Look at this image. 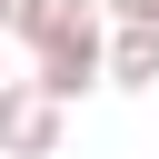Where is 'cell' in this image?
Segmentation results:
<instances>
[{
    "mask_svg": "<svg viewBox=\"0 0 159 159\" xmlns=\"http://www.w3.org/2000/svg\"><path fill=\"white\" fill-rule=\"evenodd\" d=\"M0 139H10V149H50V139H60L50 99H0Z\"/></svg>",
    "mask_w": 159,
    "mask_h": 159,
    "instance_id": "6da1fadb",
    "label": "cell"
},
{
    "mask_svg": "<svg viewBox=\"0 0 159 159\" xmlns=\"http://www.w3.org/2000/svg\"><path fill=\"white\" fill-rule=\"evenodd\" d=\"M20 20H30V30H40V40H60V30H80V0H30V10H20Z\"/></svg>",
    "mask_w": 159,
    "mask_h": 159,
    "instance_id": "7a4b0ae2",
    "label": "cell"
},
{
    "mask_svg": "<svg viewBox=\"0 0 159 159\" xmlns=\"http://www.w3.org/2000/svg\"><path fill=\"white\" fill-rule=\"evenodd\" d=\"M149 70H159V40L129 30V40H119V80H149Z\"/></svg>",
    "mask_w": 159,
    "mask_h": 159,
    "instance_id": "3957f363",
    "label": "cell"
},
{
    "mask_svg": "<svg viewBox=\"0 0 159 159\" xmlns=\"http://www.w3.org/2000/svg\"><path fill=\"white\" fill-rule=\"evenodd\" d=\"M119 10H139V20H149V0H119Z\"/></svg>",
    "mask_w": 159,
    "mask_h": 159,
    "instance_id": "277c9868",
    "label": "cell"
},
{
    "mask_svg": "<svg viewBox=\"0 0 159 159\" xmlns=\"http://www.w3.org/2000/svg\"><path fill=\"white\" fill-rule=\"evenodd\" d=\"M0 20H10V0H0Z\"/></svg>",
    "mask_w": 159,
    "mask_h": 159,
    "instance_id": "5b68a950",
    "label": "cell"
},
{
    "mask_svg": "<svg viewBox=\"0 0 159 159\" xmlns=\"http://www.w3.org/2000/svg\"><path fill=\"white\" fill-rule=\"evenodd\" d=\"M149 20H159V0H149Z\"/></svg>",
    "mask_w": 159,
    "mask_h": 159,
    "instance_id": "8992f818",
    "label": "cell"
}]
</instances>
